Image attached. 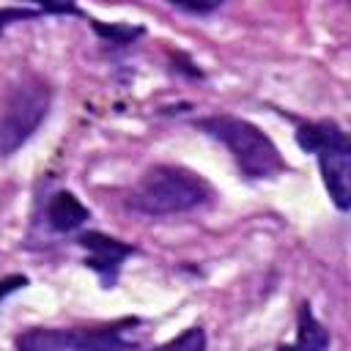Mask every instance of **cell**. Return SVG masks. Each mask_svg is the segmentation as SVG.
Returning a JSON list of instances; mask_svg holds the SVG:
<instances>
[{
  "label": "cell",
  "instance_id": "1",
  "mask_svg": "<svg viewBox=\"0 0 351 351\" xmlns=\"http://www.w3.org/2000/svg\"><path fill=\"white\" fill-rule=\"evenodd\" d=\"M208 197V186L203 178L184 167L173 165H156L151 167L140 184L129 195V206L140 214L165 217V214H181L195 206H200Z\"/></svg>",
  "mask_w": 351,
  "mask_h": 351
},
{
  "label": "cell",
  "instance_id": "2",
  "mask_svg": "<svg viewBox=\"0 0 351 351\" xmlns=\"http://www.w3.org/2000/svg\"><path fill=\"white\" fill-rule=\"evenodd\" d=\"M197 126L225 143V148L233 154L239 170L250 178H271L277 176L285 162L277 151V145L250 121L236 118V115H211L197 121Z\"/></svg>",
  "mask_w": 351,
  "mask_h": 351
},
{
  "label": "cell",
  "instance_id": "3",
  "mask_svg": "<svg viewBox=\"0 0 351 351\" xmlns=\"http://www.w3.org/2000/svg\"><path fill=\"white\" fill-rule=\"evenodd\" d=\"M296 143L302 151L318 156L329 197L340 211H346L351 206V145L346 132L335 121H315L296 129Z\"/></svg>",
  "mask_w": 351,
  "mask_h": 351
},
{
  "label": "cell",
  "instance_id": "4",
  "mask_svg": "<svg viewBox=\"0 0 351 351\" xmlns=\"http://www.w3.org/2000/svg\"><path fill=\"white\" fill-rule=\"evenodd\" d=\"M49 85L38 77H27L14 88L3 112H0V156L14 154L19 145L30 140V134L41 126L49 112Z\"/></svg>",
  "mask_w": 351,
  "mask_h": 351
},
{
  "label": "cell",
  "instance_id": "5",
  "mask_svg": "<svg viewBox=\"0 0 351 351\" xmlns=\"http://www.w3.org/2000/svg\"><path fill=\"white\" fill-rule=\"evenodd\" d=\"M16 351H137L121 326L96 329H27L16 337Z\"/></svg>",
  "mask_w": 351,
  "mask_h": 351
},
{
  "label": "cell",
  "instance_id": "6",
  "mask_svg": "<svg viewBox=\"0 0 351 351\" xmlns=\"http://www.w3.org/2000/svg\"><path fill=\"white\" fill-rule=\"evenodd\" d=\"M80 244L88 250V261L85 263L90 269H96L107 285L115 282L118 269H121V261L134 252V247H129V244H123L118 239H110L104 233H82L80 236Z\"/></svg>",
  "mask_w": 351,
  "mask_h": 351
},
{
  "label": "cell",
  "instance_id": "7",
  "mask_svg": "<svg viewBox=\"0 0 351 351\" xmlns=\"http://www.w3.org/2000/svg\"><path fill=\"white\" fill-rule=\"evenodd\" d=\"M326 348H329V332L313 315L310 304H302L299 307V324H296V343L280 346L277 351H326Z\"/></svg>",
  "mask_w": 351,
  "mask_h": 351
},
{
  "label": "cell",
  "instance_id": "8",
  "mask_svg": "<svg viewBox=\"0 0 351 351\" xmlns=\"http://www.w3.org/2000/svg\"><path fill=\"white\" fill-rule=\"evenodd\" d=\"M85 219H88V208L71 192H58V195L49 197V203H47V222L55 230H60V233L74 230Z\"/></svg>",
  "mask_w": 351,
  "mask_h": 351
},
{
  "label": "cell",
  "instance_id": "9",
  "mask_svg": "<svg viewBox=\"0 0 351 351\" xmlns=\"http://www.w3.org/2000/svg\"><path fill=\"white\" fill-rule=\"evenodd\" d=\"M151 351H206V332L200 326H189L178 337H173Z\"/></svg>",
  "mask_w": 351,
  "mask_h": 351
},
{
  "label": "cell",
  "instance_id": "10",
  "mask_svg": "<svg viewBox=\"0 0 351 351\" xmlns=\"http://www.w3.org/2000/svg\"><path fill=\"white\" fill-rule=\"evenodd\" d=\"M88 22H90L93 30H96L104 41H110V44H132L134 38L143 36V27H132V25H104V22H99V19H88Z\"/></svg>",
  "mask_w": 351,
  "mask_h": 351
},
{
  "label": "cell",
  "instance_id": "11",
  "mask_svg": "<svg viewBox=\"0 0 351 351\" xmlns=\"http://www.w3.org/2000/svg\"><path fill=\"white\" fill-rule=\"evenodd\" d=\"M36 14H38V8H14V5L0 8V33H3L11 22H22V19H30V16H36Z\"/></svg>",
  "mask_w": 351,
  "mask_h": 351
},
{
  "label": "cell",
  "instance_id": "12",
  "mask_svg": "<svg viewBox=\"0 0 351 351\" xmlns=\"http://www.w3.org/2000/svg\"><path fill=\"white\" fill-rule=\"evenodd\" d=\"M27 285V277L25 274H8L5 280H0V302L8 296V293H14L16 288H25Z\"/></svg>",
  "mask_w": 351,
  "mask_h": 351
},
{
  "label": "cell",
  "instance_id": "13",
  "mask_svg": "<svg viewBox=\"0 0 351 351\" xmlns=\"http://www.w3.org/2000/svg\"><path fill=\"white\" fill-rule=\"evenodd\" d=\"M176 8H181V11H192V14H206V11H214L219 3H173Z\"/></svg>",
  "mask_w": 351,
  "mask_h": 351
}]
</instances>
